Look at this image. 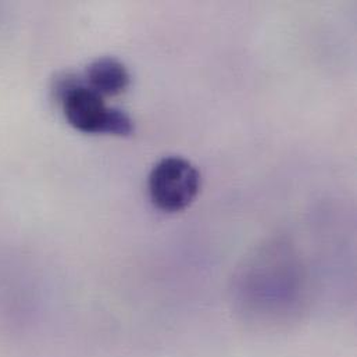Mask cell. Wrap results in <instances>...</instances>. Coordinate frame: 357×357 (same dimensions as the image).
I'll return each mask as SVG.
<instances>
[{"label":"cell","mask_w":357,"mask_h":357,"mask_svg":"<svg viewBox=\"0 0 357 357\" xmlns=\"http://www.w3.org/2000/svg\"><path fill=\"white\" fill-rule=\"evenodd\" d=\"M60 103L68 124L81 132L116 137H130L134 132L130 116L120 109L107 107L103 98L85 82L67 93Z\"/></svg>","instance_id":"obj_1"},{"label":"cell","mask_w":357,"mask_h":357,"mask_svg":"<svg viewBox=\"0 0 357 357\" xmlns=\"http://www.w3.org/2000/svg\"><path fill=\"white\" fill-rule=\"evenodd\" d=\"M200 190V174L182 158L160 160L149 176V193L153 204L167 213L185 210Z\"/></svg>","instance_id":"obj_2"},{"label":"cell","mask_w":357,"mask_h":357,"mask_svg":"<svg viewBox=\"0 0 357 357\" xmlns=\"http://www.w3.org/2000/svg\"><path fill=\"white\" fill-rule=\"evenodd\" d=\"M130 81L131 77L126 66L113 57L95 60L85 74V85L102 98L123 93L128 88Z\"/></svg>","instance_id":"obj_3"}]
</instances>
